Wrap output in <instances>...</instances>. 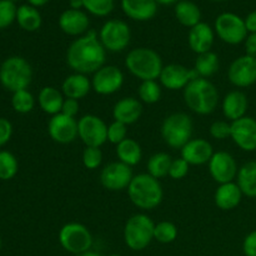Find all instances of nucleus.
I'll return each mask as SVG.
<instances>
[{
    "instance_id": "obj_1",
    "label": "nucleus",
    "mask_w": 256,
    "mask_h": 256,
    "mask_svg": "<svg viewBox=\"0 0 256 256\" xmlns=\"http://www.w3.org/2000/svg\"><path fill=\"white\" fill-rule=\"evenodd\" d=\"M106 50L99 40V34L90 30L70 44L66 52V62L75 72L94 74L104 66Z\"/></svg>"
},
{
    "instance_id": "obj_2",
    "label": "nucleus",
    "mask_w": 256,
    "mask_h": 256,
    "mask_svg": "<svg viewBox=\"0 0 256 256\" xmlns=\"http://www.w3.org/2000/svg\"><path fill=\"white\" fill-rule=\"evenodd\" d=\"M184 100L192 112L199 115H209L219 105V92L208 79L196 78L184 89Z\"/></svg>"
},
{
    "instance_id": "obj_3",
    "label": "nucleus",
    "mask_w": 256,
    "mask_h": 256,
    "mask_svg": "<svg viewBox=\"0 0 256 256\" xmlns=\"http://www.w3.org/2000/svg\"><path fill=\"white\" fill-rule=\"evenodd\" d=\"M128 195L136 208L142 210H152L162 204L164 192L159 180L146 172V174L135 175L132 178L128 188Z\"/></svg>"
},
{
    "instance_id": "obj_4",
    "label": "nucleus",
    "mask_w": 256,
    "mask_h": 256,
    "mask_svg": "<svg viewBox=\"0 0 256 256\" xmlns=\"http://www.w3.org/2000/svg\"><path fill=\"white\" fill-rule=\"evenodd\" d=\"M125 66L138 79L148 82L159 79L164 65L162 58L155 50L149 48H136L126 55Z\"/></svg>"
},
{
    "instance_id": "obj_5",
    "label": "nucleus",
    "mask_w": 256,
    "mask_h": 256,
    "mask_svg": "<svg viewBox=\"0 0 256 256\" xmlns=\"http://www.w3.org/2000/svg\"><path fill=\"white\" fill-rule=\"evenodd\" d=\"M32 79V65L22 56L8 58L0 66V82L12 92L26 89Z\"/></svg>"
},
{
    "instance_id": "obj_6",
    "label": "nucleus",
    "mask_w": 256,
    "mask_h": 256,
    "mask_svg": "<svg viewBox=\"0 0 256 256\" xmlns=\"http://www.w3.org/2000/svg\"><path fill=\"white\" fill-rule=\"evenodd\" d=\"M155 224L148 215L135 214L124 226V242L134 252L146 249L154 239Z\"/></svg>"
},
{
    "instance_id": "obj_7",
    "label": "nucleus",
    "mask_w": 256,
    "mask_h": 256,
    "mask_svg": "<svg viewBox=\"0 0 256 256\" xmlns=\"http://www.w3.org/2000/svg\"><path fill=\"white\" fill-rule=\"evenodd\" d=\"M192 135V120L185 112H174L166 116L162 125V136L172 149H182Z\"/></svg>"
},
{
    "instance_id": "obj_8",
    "label": "nucleus",
    "mask_w": 256,
    "mask_h": 256,
    "mask_svg": "<svg viewBox=\"0 0 256 256\" xmlns=\"http://www.w3.org/2000/svg\"><path fill=\"white\" fill-rule=\"evenodd\" d=\"M59 242L62 249L74 255L90 252L92 246V236L85 225L79 222H68L60 229Z\"/></svg>"
},
{
    "instance_id": "obj_9",
    "label": "nucleus",
    "mask_w": 256,
    "mask_h": 256,
    "mask_svg": "<svg viewBox=\"0 0 256 256\" xmlns=\"http://www.w3.org/2000/svg\"><path fill=\"white\" fill-rule=\"evenodd\" d=\"M132 39L130 28L124 20L110 19L104 22L99 32V40L105 50L119 52L126 49Z\"/></svg>"
},
{
    "instance_id": "obj_10",
    "label": "nucleus",
    "mask_w": 256,
    "mask_h": 256,
    "mask_svg": "<svg viewBox=\"0 0 256 256\" xmlns=\"http://www.w3.org/2000/svg\"><path fill=\"white\" fill-rule=\"evenodd\" d=\"M214 30L222 42L230 45L240 44L248 38L245 20L235 12H225L218 15L214 22Z\"/></svg>"
},
{
    "instance_id": "obj_11",
    "label": "nucleus",
    "mask_w": 256,
    "mask_h": 256,
    "mask_svg": "<svg viewBox=\"0 0 256 256\" xmlns=\"http://www.w3.org/2000/svg\"><path fill=\"white\" fill-rule=\"evenodd\" d=\"M78 136L86 146L100 148L108 142V125L96 115H84L78 122Z\"/></svg>"
},
{
    "instance_id": "obj_12",
    "label": "nucleus",
    "mask_w": 256,
    "mask_h": 256,
    "mask_svg": "<svg viewBox=\"0 0 256 256\" xmlns=\"http://www.w3.org/2000/svg\"><path fill=\"white\" fill-rule=\"evenodd\" d=\"M124 84V74L115 65H104L94 72L92 88L99 95H112L119 92Z\"/></svg>"
},
{
    "instance_id": "obj_13",
    "label": "nucleus",
    "mask_w": 256,
    "mask_h": 256,
    "mask_svg": "<svg viewBox=\"0 0 256 256\" xmlns=\"http://www.w3.org/2000/svg\"><path fill=\"white\" fill-rule=\"evenodd\" d=\"M132 175L129 165L122 162H114L108 164L100 174V182L105 189L110 192H122L128 189L132 182Z\"/></svg>"
},
{
    "instance_id": "obj_14",
    "label": "nucleus",
    "mask_w": 256,
    "mask_h": 256,
    "mask_svg": "<svg viewBox=\"0 0 256 256\" xmlns=\"http://www.w3.org/2000/svg\"><path fill=\"white\" fill-rule=\"evenodd\" d=\"M228 78L238 88L252 86L256 82V58L246 54L236 58L229 66Z\"/></svg>"
},
{
    "instance_id": "obj_15",
    "label": "nucleus",
    "mask_w": 256,
    "mask_h": 256,
    "mask_svg": "<svg viewBox=\"0 0 256 256\" xmlns=\"http://www.w3.org/2000/svg\"><path fill=\"white\" fill-rule=\"evenodd\" d=\"M238 169L234 156L226 152H214L209 162V172L212 179L219 184L232 182L236 179Z\"/></svg>"
},
{
    "instance_id": "obj_16",
    "label": "nucleus",
    "mask_w": 256,
    "mask_h": 256,
    "mask_svg": "<svg viewBox=\"0 0 256 256\" xmlns=\"http://www.w3.org/2000/svg\"><path fill=\"white\" fill-rule=\"evenodd\" d=\"M235 144L244 152L256 150V119L245 115L232 122V135Z\"/></svg>"
},
{
    "instance_id": "obj_17",
    "label": "nucleus",
    "mask_w": 256,
    "mask_h": 256,
    "mask_svg": "<svg viewBox=\"0 0 256 256\" xmlns=\"http://www.w3.org/2000/svg\"><path fill=\"white\" fill-rule=\"evenodd\" d=\"M48 132L54 142L69 144L78 138V122L75 118L66 116L60 112L49 120Z\"/></svg>"
},
{
    "instance_id": "obj_18",
    "label": "nucleus",
    "mask_w": 256,
    "mask_h": 256,
    "mask_svg": "<svg viewBox=\"0 0 256 256\" xmlns=\"http://www.w3.org/2000/svg\"><path fill=\"white\" fill-rule=\"evenodd\" d=\"M199 78L194 69L189 70L180 64L165 65L162 70L159 80L164 88L169 90L185 89L192 80Z\"/></svg>"
},
{
    "instance_id": "obj_19",
    "label": "nucleus",
    "mask_w": 256,
    "mask_h": 256,
    "mask_svg": "<svg viewBox=\"0 0 256 256\" xmlns=\"http://www.w3.org/2000/svg\"><path fill=\"white\" fill-rule=\"evenodd\" d=\"M59 26L66 35L70 36H82L89 32L90 19L84 10L66 9L60 14Z\"/></svg>"
},
{
    "instance_id": "obj_20",
    "label": "nucleus",
    "mask_w": 256,
    "mask_h": 256,
    "mask_svg": "<svg viewBox=\"0 0 256 256\" xmlns=\"http://www.w3.org/2000/svg\"><path fill=\"white\" fill-rule=\"evenodd\" d=\"M214 155L212 145L205 139H190L182 148V158L189 165H202Z\"/></svg>"
},
{
    "instance_id": "obj_21",
    "label": "nucleus",
    "mask_w": 256,
    "mask_h": 256,
    "mask_svg": "<svg viewBox=\"0 0 256 256\" xmlns=\"http://www.w3.org/2000/svg\"><path fill=\"white\" fill-rule=\"evenodd\" d=\"M215 32L209 24L202 22L194 28L189 30L188 35V42H189L190 49L198 55L202 52H212V46L214 44Z\"/></svg>"
},
{
    "instance_id": "obj_22",
    "label": "nucleus",
    "mask_w": 256,
    "mask_h": 256,
    "mask_svg": "<svg viewBox=\"0 0 256 256\" xmlns=\"http://www.w3.org/2000/svg\"><path fill=\"white\" fill-rule=\"evenodd\" d=\"M158 4L155 0H122V10L128 18L135 22H148L156 15Z\"/></svg>"
},
{
    "instance_id": "obj_23",
    "label": "nucleus",
    "mask_w": 256,
    "mask_h": 256,
    "mask_svg": "<svg viewBox=\"0 0 256 256\" xmlns=\"http://www.w3.org/2000/svg\"><path fill=\"white\" fill-rule=\"evenodd\" d=\"M142 112V105L135 98H122L112 108V118L115 122L130 125L140 119Z\"/></svg>"
},
{
    "instance_id": "obj_24",
    "label": "nucleus",
    "mask_w": 256,
    "mask_h": 256,
    "mask_svg": "<svg viewBox=\"0 0 256 256\" xmlns=\"http://www.w3.org/2000/svg\"><path fill=\"white\" fill-rule=\"evenodd\" d=\"M248 98L246 95L239 90H232L228 92L222 99V112L226 119L230 122H235L238 119H242L245 116L248 110Z\"/></svg>"
},
{
    "instance_id": "obj_25",
    "label": "nucleus",
    "mask_w": 256,
    "mask_h": 256,
    "mask_svg": "<svg viewBox=\"0 0 256 256\" xmlns=\"http://www.w3.org/2000/svg\"><path fill=\"white\" fill-rule=\"evenodd\" d=\"M242 195L244 194L236 182H226V184H220L215 192L214 200L219 209L228 212L235 209L242 202Z\"/></svg>"
},
{
    "instance_id": "obj_26",
    "label": "nucleus",
    "mask_w": 256,
    "mask_h": 256,
    "mask_svg": "<svg viewBox=\"0 0 256 256\" xmlns=\"http://www.w3.org/2000/svg\"><path fill=\"white\" fill-rule=\"evenodd\" d=\"M92 89V82L88 79L86 75L79 74V72H75V74L65 78L62 85V94L69 99L75 100L85 98Z\"/></svg>"
},
{
    "instance_id": "obj_27",
    "label": "nucleus",
    "mask_w": 256,
    "mask_h": 256,
    "mask_svg": "<svg viewBox=\"0 0 256 256\" xmlns=\"http://www.w3.org/2000/svg\"><path fill=\"white\" fill-rule=\"evenodd\" d=\"M178 22L189 29L202 22V10L192 0H179L174 6Z\"/></svg>"
},
{
    "instance_id": "obj_28",
    "label": "nucleus",
    "mask_w": 256,
    "mask_h": 256,
    "mask_svg": "<svg viewBox=\"0 0 256 256\" xmlns=\"http://www.w3.org/2000/svg\"><path fill=\"white\" fill-rule=\"evenodd\" d=\"M38 100H39V105L42 112L54 116V115L62 112V108L65 99L56 88L44 86L40 90Z\"/></svg>"
},
{
    "instance_id": "obj_29",
    "label": "nucleus",
    "mask_w": 256,
    "mask_h": 256,
    "mask_svg": "<svg viewBox=\"0 0 256 256\" xmlns=\"http://www.w3.org/2000/svg\"><path fill=\"white\" fill-rule=\"evenodd\" d=\"M16 22L22 30L32 32L40 29L42 24V18L38 8L29 4H22L18 8Z\"/></svg>"
},
{
    "instance_id": "obj_30",
    "label": "nucleus",
    "mask_w": 256,
    "mask_h": 256,
    "mask_svg": "<svg viewBox=\"0 0 256 256\" xmlns=\"http://www.w3.org/2000/svg\"><path fill=\"white\" fill-rule=\"evenodd\" d=\"M236 184L245 196H256V162L242 165L236 175Z\"/></svg>"
},
{
    "instance_id": "obj_31",
    "label": "nucleus",
    "mask_w": 256,
    "mask_h": 256,
    "mask_svg": "<svg viewBox=\"0 0 256 256\" xmlns=\"http://www.w3.org/2000/svg\"><path fill=\"white\" fill-rule=\"evenodd\" d=\"M116 155L119 158V162L132 168L142 160V146L134 139L126 138L124 142L116 145Z\"/></svg>"
},
{
    "instance_id": "obj_32",
    "label": "nucleus",
    "mask_w": 256,
    "mask_h": 256,
    "mask_svg": "<svg viewBox=\"0 0 256 256\" xmlns=\"http://www.w3.org/2000/svg\"><path fill=\"white\" fill-rule=\"evenodd\" d=\"M194 70L199 75V78L206 79V78L212 76L219 70V56L216 52H208L198 55Z\"/></svg>"
},
{
    "instance_id": "obj_33",
    "label": "nucleus",
    "mask_w": 256,
    "mask_h": 256,
    "mask_svg": "<svg viewBox=\"0 0 256 256\" xmlns=\"http://www.w3.org/2000/svg\"><path fill=\"white\" fill-rule=\"evenodd\" d=\"M172 159L166 152H156L152 155L148 162V174L152 175V178L159 180L160 178H164L169 175L170 165H172Z\"/></svg>"
},
{
    "instance_id": "obj_34",
    "label": "nucleus",
    "mask_w": 256,
    "mask_h": 256,
    "mask_svg": "<svg viewBox=\"0 0 256 256\" xmlns=\"http://www.w3.org/2000/svg\"><path fill=\"white\" fill-rule=\"evenodd\" d=\"M35 99L30 92L19 90V92H12V106L19 114H28L34 109Z\"/></svg>"
},
{
    "instance_id": "obj_35",
    "label": "nucleus",
    "mask_w": 256,
    "mask_h": 256,
    "mask_svg": "<svg viewBox=\"0 0 256 256\" xmlns=\"http://www.w3.org/2000/svg\"><path fill=\"white\" fill-rule=\"evenodd\" d=\"M18 160L14 155L6 150L0 152V180H12L18 172Z\"/></svg>"
},
{
    "instance_id": "obj_36",
    "label": "nucleus",
    "mask_w": 256,
    "mask_h": 256,
    "mask_svg": "<svg viewBox=\"0 0 256 256\" xmlns=\"http://www.w3.org/2000/svg\"><path fill=\"white\" fill-rule=\"evenodd\" d=\"M140 100L146 104H155L160 100L162 96V88L158 84L156 80H148L142 82L139 89H138Z\"/></svg>"
},
{
    "instance_id": "obj_37",
    "label": "nucleus",
    "mask_w": 256,
    "mask_h": 256,
    "mask_svg": "<svg viewBox=\"0 0 256 256\" xmlns=\"http://www.w3.org/2000/svg\"><path fill=\"white\" fill-rule=\"evenodd\" d=\"M85 12L94 16H108L115 8V0H82Z\"/></svg>"
},
{
    "instance_id": "obj_38",
    "label": "nucleus",
    "mask_w": 256,
    "mask_h": 256,
    "mask_svg": "<svg viewBox=\"0 0 256 256\" xmlns=\"http://www.w3.org/2000/svg\"><path fill=\"white\" fill-rule=\"evenodd\" d=\"M178 238V228L170 222H162L155 224L154 239L162 244H170Z\"/></svg>"
},
{
    "instance_id": "obj_39",
    "label": "nucleus",
    "mask_w": 256,
    "mask_h": 256,
    "mask_svg": "<svg viewBox=\"0 0 256 256\" xmlns=\"http://www.w3.org/2000/svg\"><path fill=\"white\" fill-rule=\"evenodd\" d=\"M18 8L12 0H0V30L6 29L16 20Z\"/></svg>"
},
{
    "instance_id": "obj_40",
    "label": "nucleus",
    "mask_w": 256,
    "mask_h": 256,
    "mask_svg": "<svg viewBox=\"0 0 256 256\" xmlns=\"http://www.w3.org/2000/svg\"><path fill=\"white\" fill-rule=\"evenodd\" d=\"M102 162V152L100 148L86 146L82 152V164L86 169L95 170Z\"/></svg>"
},
{
    "instance_id": "obj_41",
    "label": "nucleus",
    "mask_w": 256,
    "mask_h": 256,
    "mask_svg": "<svg viewBox=\"0 0 256 256\" xmlns=\"http://www.w3.org/2000/svg\"><path fill=\"white\" fill-rule=\"evenodd\" d=\"M126 125L122 124V122H115L114 120V122L108 126V140H109L112 144H120V142H124V140L126 139Z\"/></svg>"
},
{
    "instance_id": "obj_42",
    "label": "nucleus",
    "mask_w": 256,
    "mask_h": 256,
    "mask_svg": "<svg viewBox=\"0 0 256 256\" xmlns=\"http://www.w3.org/2000/svg\"><path fill=\"white\" fill-rule=\"evenodd\" d=\"M210 135L218 140L228 139L232 135V122L229 124V122H224V120L214 122L212 126H210Z\"/></svg>"
},
{
    "instance_id": "obj_43",
    "label": "nucleus",
    "mask_w": 256,
    "mask_h": 256,
    "mask_svg": "<svg viewBox=\"0 0 256 256\" xmlns=\"http://www.w3.org/2000/svg\"><path fill=\"white\" fill-rule=\"evenodd\" d=\"M189 166L190 165L185 162L182 158H179V159L172 160V165H170L169 170V176L174 180H180L182 178H185L189 172Z\"/></svg>"
},
{
    "instance_id": "obj_44",
    "label": "nucleus",
    "mask_w": 256,
    "mask_h": 256,
    "mask_svg": "<svg viewBox=\"0 0 256 256\" xmlns=\"http://www.w3.org/2000/svg\"><path fill=\"white\" fill-rule=\"evenodd\" d=\"M12 135V125L5 118H0V148L4 146Z\"/></svg>"
},
{
    "instance_id": "obj_45",
    "label": "nucleus",
    "mask_w": 256,
    "mask_h": 256,
    "mask_svg": "<svg viewBox=\"0 0 256 256\" xmlns=\"http://www.w3.org/2000/svg\"><path fill=\"white\" fill-rule=\"evenodd\" d=\"M242 252L245 256H256V230L245 236L242 242Z\"/></svg>"
},
{
    "instance_id": "obj_46",
    "label": "nucleus",
    "mask_w": 256,
    "mask_h": 256,
    "mask_svg": "<svg viewBox=\"0 0 256 256\" xmlns=\"http://www.w3.org/2000/svg\"><path fill=\"white\" fill-rule=\"evenodd\" d=\"M78 112H79V100L66 98L64 100V104H62V114L70 118H75L78 115Z\"/></svg>"
},
{
    "instance_id": "obj_47",
    "label": "nucleus",
    "mask_w": 256,
    "mask_h": 256,
    "mask_svg": "<svg viewBox=\"0 0 256 256\" xmlns=\"http://www.w3.org/2000/svg\"><path fill=\"white\" fill-rule=\"evenodd\" d=\"M245 52L249 56L256 58V32L249 34L245 39Z\"/></svg>"
},
{
    "instance_id": "obj_48",
    "label": "nucleus",
    "mask_w": 256,
    "mask_h": 256,
    "mask_svg": "<svg viewBox=\"0 0 256 256\" xmlns=\"http://www.w3.org/2000/svg\"><path fill=\"white\" fill-rule=\"evenodd\" d=\"M244 20H245V26H246L248 32H250V34H255L256 32V10L249 12Z\"/></svg>"
},
{
    "instance_id": "obj_49",
    "label": "nucleus",
    "mask_w": 256,
    "mask_h": 256,
    "mask_svg": "<svg viewBox=\"0 0 256 256\" xmlns=\"http://www.w3.org/2000/svg\"><path fill=\"white\" fill-rule=\"evenodd\" d=\"M70 9L82 10L84 8V2L82 0H69Z\"/></svg>"
},
{
    "instance_id": "obj_50",
    "label": "nucleus",
    "mask_w": 256,
    "mask_h": 256,
    "mask_svg": "<svg viewBox=\"0 0 256 256\" xmlns=\"http://www.w3.org/2000/svg\"><path fill=\"white\" fill-rule=\"evenodd\" d=\"M28 4L32 5V6L35 8H40V6H44L49 2V0H26Z\"/></svg>"
},
{
    "instance_id": "obj_51",
    "label": "nucleus",
    "mask_w": 256,
    "mask_h": 256,
    "mask_svg": "<svg viewBox=\"0 0 256 256\" xmlns=\"http://www.w3.org/2000/svg\"><path fill=\"white\" fill-rule=\"evenodd\" d=\"M159 5H164V6H169V5H175L179 0H155Z\"/></svg>"
},
{
    "instance_id": "obj_52",
    "label": "nucleus",
    "mask_w": 256,
    "mask_h": 256,
    "mask_svg": "<svg viewBox=\"0 0 256 256\" xmlns=\"http://www.w3.org/2000/svg\"><path fill=\"white\" fill-rule=\"evenodd\" d=\"M75 256H102V255L96 254V252H84V254H80V255H75Z\"/></svg>"
},
{
    "instance_id": "obj_53",
    "label": "nucleus",
    "mask_w": 256,
    "mask_h": 256,
    "mask_svg": "<svg viewBox=\"0 0 256 256\" xmlns=\"http://www.w3.org/2000/svg\"><path fill=\"white\" fill-rule=\"evenodd\" d=\"M212 2H225V0H212Z\"/></svg>"
},
{
    "instance_id": "obj_54",
    "label": "nucleus",
    "mask_w": 256,
    "mask_h": 256,
    "mask_svg": "<svg viewBox=\"0 0 256 256\" xmlns=\"http://www.w3.org/2000/svg\"><path fill=\"white\" fill-rule=\"evenodd\" d=\"M109 256H122V255H119V254H112V255H109Z\"/></svg>"
},
{
    "instance_id": "obj_55",
    "label": "nucleus",
    "mask_w": 256,
    "mask_h": 256,
    "mask_svg": "<svg viewBox=\"0 0 256 256\" xmlns=\"http://www.w3.org/2000/svg\"><path fill=\"white\" fill-rule=\"evenodd\" d=\"M0 248H2V238H0Z\"/></svg>"
}]
</instances>
